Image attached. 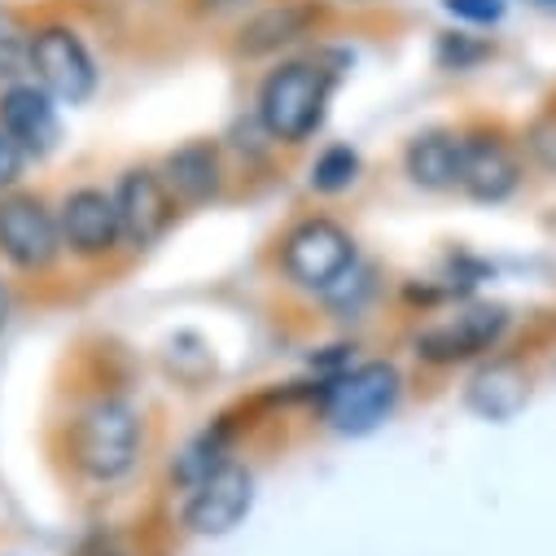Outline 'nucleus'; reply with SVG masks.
<instances>
[{
	"label": "nucleus",
	"mask_w": 556,
	"mask_h": 556,
	"mask_svg": "<svg viewBox=\"0 0 556 556\" xmlns=\"http://www.w3.org/2000/svg\"><path fill=\"white\" fill-rule=\"evenodd\" d=\"M333 88H338V71L329 62L290 58L263 75L254 97V118L276 146H303L320 131Z\"/></svg>",
	"instance_id": "f257e3e1"
},
{
	"label": "nucleus",
	"mask_w": 556,
	"mask_h": 556,
	"mask_svg": "<svg viewBox=\"0 0 556 556\" xmlns=\"http://www.w3.org/2000/svg\"><path fill=\"white\" fill-rule=\"evenodd\" d=\"M146 447V421L127 399H97L79 412L71 456L84 478L92 482H118L136 469Z\"/></svg>",
	"instance_id": "f03ea898"
},
{
	"label": "nucleus",
	"mask_w": 556,
	"mask_h": 556,
	"mask_svg": "<svg viewBox=\"0 0 556 556\" xmlns=\"http://www.w3.org/2000/svg\"><path fill=\"white\" fill-rule=\"evenodd\" d=\"M359 263V245L355 237L325 215H312L303 224H294L281 241V271L286 281L307 290V294H338Z\"/></svg>",
	"instance_id": "7ed1b4c3"
},
{
	"label": "nucleus",
	"mask_w": 556,
	"mask_h": 556,
	"mask_svg": "<svg viewBox=\"0 0 556 556\" xmlns=\"http://www.w3.org/2000/svg\"><path fill=\"white\" fill-rule=\"evenodd\" d=\"M403 399V377L390 359H372V364H355L342 377L329 381L325 394V421L338 434H372L386 416L399 407Z\"/></svg>",
	"instance_id": "20e7f679"
},
{
	"label": "nucleus",
	"mask_w": 556,
	"mask_h": 556,
	"mask_svg": "<svg viewBox=\"0 0 556 556\" xmlns=\"http://www.w3.org/2000/svg\"><path fill=\"white\" fill-rule=\"evenodd\" d=\"M27 75H36V84L62 105L88 101L97 92V79H101L92 49L66 23H49L31 36V71Z\"/></svg>",
	"instance_id": "39448f33"
},
{
	"label": "nucleus",
	"mask_w": 556,
	"mask_h": 556,
	"mask_svg": "<svg viewBox=\"0 0 556 556\" xmlns=\"http://www.w3.org/2000/svg\"><path fill=\"white\" fill-rule=\"evenodd\" d=\"M62 254L58 211L36 193H0V258L18 271H49Z\"/></svg>",
	"instance_id": "423d86ee"
},
{
	"label": "nucleus",
	"mask_w": 556,
	"mask_h": 556,
	"mask_svg": "<svg viewBox=\"0 0 556 556\" xmlns=\"http://www.w3.org/2000/svg\"><path fill=\"white\" fill-rule=\"evenodd\" d=\"M250 508H254V473L237 460H224L198 486H189L185 530L198 539H219V534L237 530Z\"/></svg>",
	"instance_id": "0eeeda50"
},
{
	"label": "nucleus",
	"mask_w": 556,
	"mask_h": 556,
	"mask_svg": "<svg viewBox=\"0 0 556 556\" xmlns=\"http://www.w3.org/2000/svg\"><path fill=\"white\" fill-rule=\"evenodd\" d=\"M114 206H118V224H123V241L146 250L154 241L167 237V228L176 224V193L163 180V172L154 167H127L114 185Z\"/></svg>",
	"instance_id": "6e6552de"
},
{
	"label": "nucleus",
	"mask_w": 556,
	"mask_h": 556,
	"mask_svg": "<svg viewBox=\"0 0 556 556\" xmlns=\"http://www.w3.org/2000/svg\"><path fill=\"white\" fill-rule=\"evenodd\" d=\"M58 232H62V250H71L84 263H97V258L114 254L123 245V224H118L114 193H105L97 185L71 189L58 206Z\"/></svg>",
	"instance_id": "1a4fd4ad"
},
{
	"label": "nucleus",
	"mask_w": 556,
	"mask_h": 556,
	"mask_svg": "<svg viewBox=\"0 0 556 556\" xmlns=\"http://www.w3.org/2000/svg\"><path fill=\"white\" fill-rule=\"evenodd\" d=\"M508 333V312L504 307H465L447 320H434L416 333V355L430 364H465L486 351H495Z\"/></svg>",
	"instance_id": "9d476101"
},
{
	"label": "nucleus",
	"mask_w": 556,
	"mask_h": 556,
	"mask_svg": "<svg viewBox=\"0 0 556 556\" xmlns=\"http://www.w3.org/2000/svg\"><path fill=\"white\" fill-rule=\"evenodd\" d=\"M0 131L27 154V159H45L58 150L62 141V118H58V101L36 84V79H14L0 88Z\"/></svg>",
	"instance_id": "9b49d317"
},
{
	"label": "nucleus",
	"mask_w": 556,
	"mask_h": 556,
	"mask_svg": "<svg viewBox=\"0 0 556 556\" xmlns=\"http://www.w3.org/2000/svg\"><path fill=\"white\" fill-rule=\"evenodd\" d=\"M521 154L504 141V136H491V131H473L460 141V180L456 189L473 202H508L517 189H521Z\"/></svg>",
	"instance_id": "f8f14e48"
},
{
	"label": "nucleus",
	"mask_w": 556,
	"mask_h": 556,
	"mask_svg": "<svg viewBox=\"0 0 556 556\" xmlns=\"http://www.w3.org/2000/svg\"><path fill=\"white\" fill-rule=\"evenodd\" d=\"M320 23H325V14L312 5V0H276V5H267L254 18L241 23L237 49L245 58H271V53H281V49L316 36Z\"/></svg>",
	"instance_id": "ddd939ff"
},
{
	"label": "nucleus",
	"mask_w": 556,
	"mask_h": 556,
	"mask_svg": "<svg viewBox=\"0 0 556 556\" xmlns=\"http://www.w3.org/2000/svg\"><path fill=\"white\" fill-rule=\"evenodd\" d=\"M460 141L465 136L452 127H430L421 136H412L403 150V172L416 189L426 193H447L460 180Z\"/></svg>",
	"instance_id": "4468645a"
},
{
	"label": "nucleus",
	"mask_w": 556,
	"mask_h": 556,
	"mask_svg": "<svg viewBox=\"0 0 556 556\" xmlns=\"http://www.w3.org/2000/svg\"><path fill=\"white\" fill-rule=\"evenodd\" d=\"M163 180L172 185L176 202L185 206H202V202H215L219 189H224V154L215 141H189L180 150L167 154L163 163Z\"/></svg>",
	"instance_id": "2eb2a0df"
},
{
	"label": "nucleus",
	"mask_w": 556,
	"mask_h": 556,
	"mask_svg": "<svg viewBox=\"0 0 556 556\" xmlns=\"http://www.w3.org/2000/svg\"><path fill=\"white\" fill-rule=\"evenodd\" d=\"M31 27L18 10L0 5V84H14V79H27L31 71Z\"/></svg>",
	"instance_id": "dca6fc26"
},
{
	"label": "nucleus",
	"mask_w": 556,
	"mask_h": 556,
	"mask_svg": "<svg viewBox=\"0 0 556 556\" xmlns=\"http://www.w3.org/2000/svg\"><path fill=\"white\" fill-rule=\"evenodd\" d=\"M228 460V430L224 426H215V430H202L185 452H180V460L172 465V478L180 482V486H198L211 469H219Z\"/></svg>",
	"instance_id": "f3484780"
},
{
	"label": "nucleus",
	"mask_w": 556,
	"mask_h": 556,
	"mask_svg": "<svg viewBox=\"0 0 556 556\" xmlns=\"http://www.w3.org/2000/svg\"><path fill=\"white\" fill-rule=\"evenodd\" d=\"M359 180V154L351 146H329L320 150V159L312 163V189L316 193H346Z\"/></svg>",
	"instance_id": "a211bd4d"
},
{
	"label": "nucleus",
	"mask_w": 556,
	"mask_h": 556,
	"mask_svg": "<svg viewBox=\"0 0 556 556\" xmlns=\"http://www.w3.org/2000/svg\"><path fill=\"white\" fill-rule=\"evenodd\" d=\"M526 154H530L543 172H552V176H556V105H552V110H543V114L526 127Z\"/></svg>",
	"instance_id": "6ab92c4d"
},
{
	"label": "nucleus",
	"mask_w": 556,
	"mask_h": 556,
	"mask_svg": "<svg viewBox=\"0 0 556 556\" xmlns=\"http://www.w3.org/2000/svg\"><path fill=\"white\" fill-rule=\"evenodd\" d=\"M447 14H456L460 23H473V27H491L504 18V0H443Z\"/></svg>",
	"instance_id": "aec40b11"
},
{
	"label": "nucleus",
	"mask_w": 556,
	"mask_h": 556,
	"mask_svg": "<svg viewBox=\"0 0 556 556\" xmlns=\"http://www.w3.org/2000/svg\"><path fill=\"white\" fill-rule=\"evenodd\" d=\"M23 172H27V154L10 141L5 131H0V193H10L23 180Z\"/></svg>",
	"instance_id": "412c9836"
},
{
	"label": "nucleus",
	"mask_w": 556,
	"mask_h": 556,
	"mask_svg": "<svg viewBox=\"0 0 556 556\" xmlns=\"http://www.w3.org/2000/svg\"><path fill=\"white\" fill-rule=\"evenodd\" d=\"M473 58H482V49H465V36H443V45H439V62L443 66L465 71Z\"/></svg>",
	"instance_id": "4be33fe9"
},
{
	"label": "nucleus",
	"mask_w": 556,
	"mask_h": 556,
	"mask_svg": "<svg viewBox=\"0 0 556 556\" xmlns=\"http://www.w3.org/2000/svg\"><path fill=\"white\" fill-rule=\"evenodd\" d=\"M530 5H539V10H556V0H530Z\"/></svg>",
	"instance_id": "5701e85b"
},
{
	"label": "nucleus",
	"mask_w": 556,
	"mask_h": 556,
	"mask_svg": "<svg viewBox=\"0 0 556 556\" xmlns=\"http://www.w3.org/2000/svg\"><path fill=\"white\" fill-rule=\"evenodd\" d=\"M0 329H5V290H0Z\"/></svg>",
	"instance_id": "b1692460"
}]
</instances>
